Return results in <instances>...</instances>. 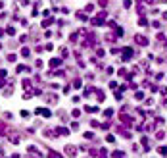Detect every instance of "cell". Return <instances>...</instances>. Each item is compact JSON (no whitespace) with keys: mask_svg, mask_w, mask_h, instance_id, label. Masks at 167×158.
I'll use <instances>...</instances> for the list:
<instances>
[{"mask_svg":"<svg viewBox=\"0 0 167 158\" xmlns=\"http://www.w3.org/2000/svg\"><path fill=\"white\" fill-rule=\"evenodd\" d=\"M136 42H138V45H142V46H144V45H148V41H146V37H140V35L136 37Z\"/></svg>","mask_w":167,"mask_h":158,"instance_id":"1","label":"cell"},{"mask_svg":"<svg viewBox=\"0 0 167 158\" xmlns=\"http://www.w3.org/2000/svg\"><path fill=\"white\" fill-rule=\"evenodd\" d=\"M65 154H75V147H65Z\"/></svg>","mask_w":167,"mask_h":158,"instance_id":"2","label":"cell"},{"mask_svg":"<svg viewBox=\"0 0 167 158\" xmlns=\"http://www.w3.org/2000/svg\"><path fill=\"white\" fill-rule=\"evenodd\" d=\"M158 152H159V154H167V147H161V149H158Z\"/></svg>","mask_w":167,"mask_h":158,"instance_id":"3","label":"cell"},{"mask_svg":"<svg viewBox=\"0 0 167 158\" xmlns=\"http://www.w3.org/2000/svg\"><path fill=\"white\" fill-rule=\"evenodd\" d=\"M58 64H60V60H52V62H50V66H52V68H56Z\"/></svg>","mask_w":167,"mask_h":158,"instance_id":"4","label":"cell"}]
</instances>
